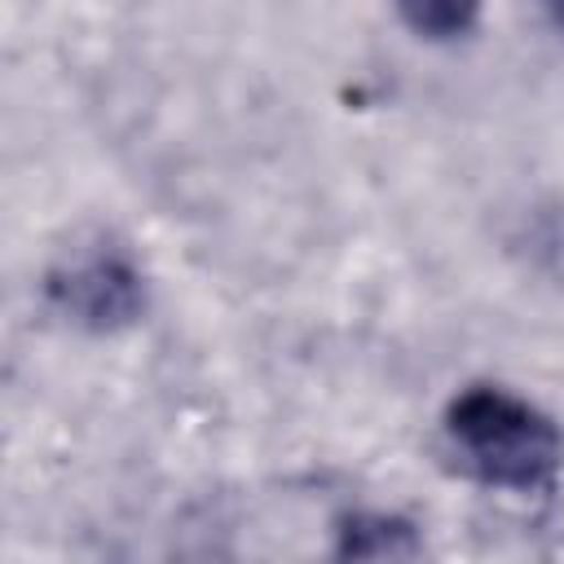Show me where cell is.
I'll use <instances>...</instances> for the list:
<instances>
[{"label": "cell", "mask_w": 564, "mask_h": 564, "mask_svg": "<svg viewBox=\"0 0 564 564\" xmlns=\"http://www.w3.org/2000/svg\"><path fill=\"white\" fill-rule=\"evenodd\" d=\"M445 436L458 463L494 489L542 494L555 485L564 463L560 427L524 397L498 383L463 388L445 410Z\"/></svg>", "instance_id": "obj_1"}, {"label": "cell", "mask_w": 564, "mask_h": 564, "mask_svg": "<svg viewBox=\"0 0 564 564\" xmlns=\"http://www.w3.org/2000/svg\"><path fill=\"white\" fill-rule=\"evenodd\" d=\"M53 308L84 326V330H119L132 326L145 308V282L141 269L128 260L123 247L110 242H93V247H75L66 251L48 282H44Z\"/></svg>", "instance_id": "obj_2"}, {"label": "cell", "mask_w": 564, "mask_h": 564, "mask_svg": "<svg viewBox=\"0 0 564 564\" xmlns=\"http://www.w3.org/2000/svg\"><path fill=\"white\" fill-rule=\"evenodd\" d=\"M335 551L352 560H392V555H419V538L397 516H348L339 524Z\"/></svg>", "instance_id": "obj_3"}, {"label": "cell", "mask_w": 564, "mask_h": 564, "mask_svg": "<svg viewBox=\"0 0 564 564\" xmlns=\"http://www.w3.org/2000/svg\"><path fill=\"white\" fill-rule=\"evenodd\" d=\"M401 22L423 40H458L476 26L485 0H392Z\"/></svg>", "instance_id": "obj_4"}, {"label": "cell", "mask_w": 564, "mask_h": 564, "mask_svg": "<svg viewBox=\"0 0 564 564\" xmlns=\"http://www.w3.org/2000/svg\"><path fill=\"white\" fill-rule=\"evenodd\" d=\"M542 4H546V13L555 18V26L564 31V0H542Z\"/></svg>", "instance_id": "obj_5"}]
</instances>
